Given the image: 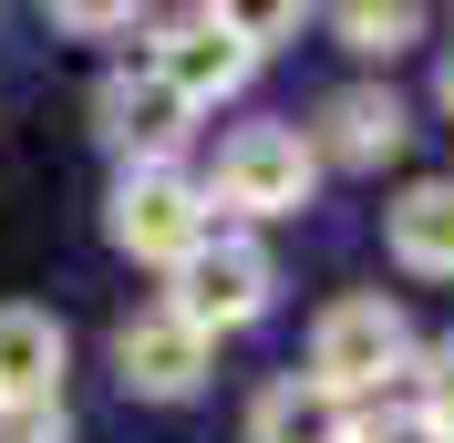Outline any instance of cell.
<instances>
[{
	"instance_id": "52a82bcc",
	"label": "cell",
	"mask_w": 454,
	"mask_h": 443,
	"mask_svg": "<svg viewBox=\"0 0 454 443\" xmlns=\"http://www.w3.org/2000/svg\"><path fill=\"white\" fill-rule=\"evenodd\" d=\"M114 371H124V392H145V402H186V392L207 382V330H186L166 299L135 309L124 330H114Z\"/></svg>"
},
{
	"instance_id": "7a4b0ae2",
	"label": "cell",
	"mask_w": 454,
	"mask_h": 443,
	"mask_svg": "<svg viewBox=\"0 0 454 443\" xmlns=\"http://www.w3.org/2000/svg\"><path fill=\"white\" fill-rule=\"evenodd\" d=\"M320 186V155L300 144V124H238L217 144V175H207V206H238V217H300Z\"/></svg>"
},
{
	"instance_id": "277c9868",
	"label": "cell",
	"mask_w": 454,
	"mask_h": 443,
	"mask_svg": "<svg viewBox=\"0 0 454 443\" xmlns=\"http://www.w3.org/2000/svg\"><path fill=\"white\" fill-rule=\"evenodd\" d=\"M155 73H166V93L186 113H207V104H227V93L248 83L258 73V52H248V21H238V11H176L166 31H155Z\"/></svg>"
},
{
	"instance_id": "5b68a950",
	"label": "cell",
	"mask_w": 454,
	"mask_h": 443,
	"mask_svg": "<svg viewBox=\"0 0 454 443\" xmlns=\"http://www.w3.org/2000/svg\"><path fill=\"white\" fill-rule=\"evenodd\" d=\"M104 237L124 258H155V268H176V258L207 237V196L186 186L176 166H135L124 186H114V206H104Z\"/></svg>"
},
{
	"instance_id": "8fae6325",
	"label": "cell",
	"mask_w": 454,
	"mask_h": 443,
	"mask_svg": "<svg viewBox=\"0 0 454 443\" xmlns=\"http://www.w3.org/2000/svg\"><path fill=\"white\" fill-rule=\"evenodd\" d=\"M0 402H62V320L0 309Z\"/></svg>"
},
{
	"instance_id": "5bb4252c",
	"label": "cell",
	"mask_w": 454,
	"mask_h": 443,
	"mask_svg": "<svg viewBox=\"0 0 454 443\" xmlns=\"http://www.w3.org/2000/svg\"><path fill=\"white\" fill-rule=\"evenodd\" d=\"M351 443H454V433H444L434 413H413V402H403V413H372V423H362Z\"/></svg>"
},
{
	"instance_id": "4fadbf2b",
	"label": "cell",
	"mask_w": 454,
	"mask_h": 443,
	"mask_svg": "<svg viewBox=\"0 0 454 443\" xmlns=\"http://www.w3.org/2000/svg\"><path fill=\"white\" fill-rule=\"evenodd\" d=\"M413 413H434V423L454 433V330H444V340L424 351V402H413Z\"/></svg>"
},
{
	"instance_id": "ba28073f",
	"label": "cell",
	"mask_w": 454,
	"mask_h": 443,
	"mask_svg": "<svg viewBox=\"0 0 454 443\" xmlns=\"http://www.w3.org/2000/svg\"><path fill=\"white\" fill-rule=\"evenodd\" d=\"M403 135H413V113H403L382 83H351V93H331V104H320V124H310L300 144H310L320 166H393Z\"/></svg>"
},
{
	"instance_id": "7c38bea8",
	"label": "cell",
	"mask_w": 454,
	"mask_h": 443,
	"mask_svg": "<svg viewBox=\"0 0 454 443\" xmlns=\"http://www.w3.org/2000/svg\"><path fill=\"white\" fill-rule=\"evenodd\" d=\"M331 31H340L362 62H393V52H413V42H424V11H403V0H393V11H372V0H351Z\"/></svg>"
},
{
	"instance_id": "6da1fadb",
	"label": "cell",
	"mask_w": 454,
	"mask_h": 443,
	"mask_svg": "<svg viewBox=\"0 0 454 443\" xmlns=\"http://www.w3.org/2000/svg\"><path fill=\"white\" fill-rule=\"evenodd\" d=\"M176 289H166V309L176 320H186V330H248L258 309H269V289H279V268H269V248H258V237H238V227H207L197 248L176 258Z\"/></svg>"
},
{
	"instance_id": "8992f818",
	"label": "cell",
	"mask_w": 454,
	"mask_h": 443,
	"mask_svg": "<svg viewBox=\"0 0 454 443\" xmlns=\"http://www.w3.org/2000/svg\"><path fill=\"white\" fill-rule=\"evenodd\" d=\"M93 124H104V144L124 155V175H135V166H166L176 144H186V124H197V113L166 93V73H155V62H114L104 83H93Z\"/></svg>"
},
{
	"instance_id": "9a60e30c",
	"label": "cell",
	"mask_w": 454,
	"mask_h": 443,
	"mask_svg": "<svg viewBox=\"0 0 454 443\" xmlns=\"http://www.w3.org/2000/svg\"><path fill=\"white\" fill-rule=\"evenodd\" d=\"M0 443H62V402H0Z\"/></svg>"
},
{
	"instance_id": "9c48e42d",
	"label": "cell",
	"mask_w": 454,
	"mask_h": 443,
	"mask_svg": "<svg viewBox=\"0 0 454 443\" xmlns=\"http://www.w3.org/2000/svg\"><path fill=\"white\" fill-rule=\"evenodd\" d=\"M351 433H362V413L340 392H320L310 371H289L248 402V443H351Z\"/></svg>"
},
{
	"instance_id": "30bf717a",
	"label": "cell",
	"mask_w": 454,
	"mask_h": 443,
	"mask_svg": "<svg viewBox=\"0 0 454 443\" xmlns=\"http://www.w3.org/2000/svg\"><path fill=\"white\" fill-rule=\"evenodd\" d=\"M393 258L413 278H454V175H424V186L393 196V217H382Z\"/></svg>"
},
{
	"instance_id": "e0dca14e",
	"label": "cell",
	"mask_w": 454,
	"mask_h": 443,
	"mask_svg": "<svg viewBox=\"0 0 454 443\" xmlns=\"http://www.w3.org/2000/svg\"><path fill=\"white\" fill-rule=\"evenodd\" d=\"M444 104H454V52H444Z\"/></svg>"
},
{
	"instance_id": "2e32d148",
	"label": "cell",
	"mask_w": 454,
	"mask_h": 443,
	"mask_svg": "<svg viewBox=\"0 0 454 443\" xmlns=\"http://www.w3.org/2000/svg\"><path fill=\"white\" fill-rule=\"evenodd\" d=\"M135 21V11H93V0H73V11H62V31H124Z\"/></svg>"
},
{
	"instance_id": "3957f363",
	"label": "cell",
	"mask_w": 454,
	"mask_h": 443,
	"mask_svg": "<svg viewBox=\"0 0 454 443\" xmlns=\"http://www.w3.org/2000/svg\"><path fill=\"white\" fill-rule=\"evenodd\" d=\"M403 361H413V320H403L382 289H351V299L320 309V330H310V382L320 392H372V382H393Z\"/></svg>"
}]
</instances>
